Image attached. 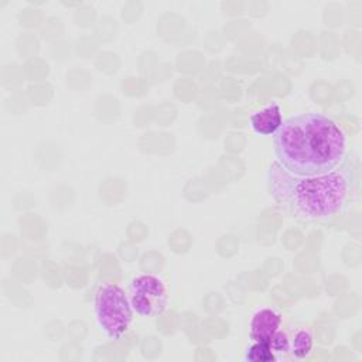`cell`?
<instances>
[{
  "instance_id": "6da1fadb",
  "label": "cell",
  "mask_w": 362,
  "mask_h": 362,
  "mask_svg": "<svg viewBox=\"0 0 362 362\" xmlns=\"http://www.w3.org/2000/svg\"><path fill=\"white\" fill-rule=\"evenodd\" d=\"M356 170L352 153H348L337 168L317 175H296L273 161L266 174L267 191L276 205L290 216L325 223L351 204Z\"/></svg>"
},
{
  "instance_id": "7a4b0ae2",
  "label": "cell",
  "mask_w": 362,
  "mask_h": 362,
  "mask_svg": "<svg viewBox=\"0 0 362 362\" xmlns=\"http://www.w3.org/2000/svg\"><path fill=\"white\" fill-rule=\"evenodd\" d=\"M276 161L296 175H317L337 168L348 154L344 130L331 117L307 112L283 120L273 134Z\"/></svg>"
},
{
  "instance_id": "3957f363",
  "label": "cell",
  "mask_w": 362,
  "mask_h": 362,
  "mask_svg": "<svg viewBox=\"0 0 362 362\" xmlns=\"http://www.w3.org/2000/svg\"><path fill=\"white\" fill-rule=\"evenodd\" d=\"M93 313L100 331L109 339L122 338L133 321L127 293L116 283H100L93 296Z\"/></svg>"
},
{
  "instance_id": "277c9868",
  "label": "cell",
  "mask_w": 362,
  "mask_h": 362,
  "mask_svg": "<svg viewBox=\"0 0 362 362\" xmlns=\"http://www.w3.org/2000/svg\"><path fill=\"white\" fill-rule=\"evenodd\" d=\"M127 296L133 311L146 318H153L161 314L168 303L165 283L151 273L136 276L129 284Z\"/></svg>"
},
{
  "instance_id": "5b68a950",
  "label": "cell",
  "mask_w": 362,
  "mask_h": 362,
  "mask_svg": "<svg viewBox=\"0 0 362 362\" xmlns=\"http://www.w3.org/2000/svg\"><path fill=\"white\" fill-rule=\"evenodd\" d=\"M281 314L270 307L259 308L250 320V339L252 341H267L270 339L281 327Z\"/></svg>"
},
{
  "instance_id": "8992f818",
  "label": "cell",
  "mask_w": 362,
  "mask_h": 362,
  "mask_svg": "<svg viewBox=\"0 0 362 362\" xmlns=\"http://www.w3.org/2000/svg\"><path fill=\"white\" fill-rule=\"evenodd\" d=\"M250 126L260 136H273L283 123L281 109L277 103L267 105L250 115Z\"/></svg>"
},
{
  "instance_id": "52a82bcc",
  "label": "cell",
  "mask_w": 362,
  "mask_h": 362,
  "mask_svg": "<svg viewBox=\"0 0 362 362\" xmlns=\"http://www.w3.org/2000/svg\"><path fill=\"white\" fill-rule=\"evenodd\" d=\"M313 334L308 328H298L290 337V354L298 359L307 358L313 351Z\"/></svg>"
},
{
  "instance_id": "ba28073f",
  "label": "cell",
  "mask_w": 362,
  "mask_h": 362,
  "mask_svg": "<svg viewBox=\"0 0 362 362\" xmlns=\"http://www.w3.org/2000/svg\"><path fill=\"white\" fill-rule=\"evenodd\" d=\"M245 361L247 362H276L279 361L270 339L252 341L245 352Z\"/></svg>"
}]
</instances>
